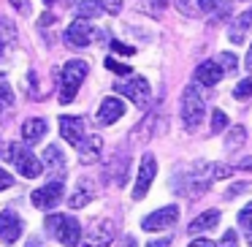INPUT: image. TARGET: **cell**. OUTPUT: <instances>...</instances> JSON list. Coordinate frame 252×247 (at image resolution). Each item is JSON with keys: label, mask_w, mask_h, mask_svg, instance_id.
I'll use <instances>...</instances> for the list:
<instances>
[{"label": "cell", "mask_w": 252, "mask_h": 247, "mask_svg": "<svg viewBox=\"0 0 252 247\" xmlns=\"http://www.w3.org/2000/svg\"><path fill=\"white\" fill-rule=\"evenodd\" d=\"M90 73V66L84 60H68L63 66V73H60V104H71L76 98L82 82L87 79Z\"/></svg>", "instance_id": "cell-1"}, {"label": "cell", "mask_w": 252, "mask_h": 247, "mask_svg": "<svg viewBox=\"0 0 252 247\" xmlns=\"http://www.w3.org/2000/svg\"><path fill=\"white\" fill-rule=\"evenodd\" d=\"M212 166H214V163H203V160H198V163L190 169V174H179V182H176V187H179L185 196L198 198L201 193L209 190V185H212V179H214Z\"/></svg>", "instance_id": "cell-2"}, {"label": "cell", "mask_w": 252, "mask_h": 247, "mask_svg": "<svg viewBox=\"0 0 252 247\" xmlns=\"http://www.w3.org/2000/svg\"><path fill=\"white\" fill-rule=\"evenodd\" d=\"M46 231L65 247H76L79 239H82V225L71 214H49L46 217Z\"/></svg>", "instance_id": "cell-3"}, {"label": "cell", "mask_w": 252, "mask_h": 247, "mask_svg": "<svg viewBox=\"0 0 252 247\" xmlns=\"http://www.w3.org/2000/svg\"><path fill=\"white\" fill-rule=\"evenodd\" d=\"M0 155H3V158H8L14 166H17V171H19V174L30 176V179H33V176H38L41 171H44V163H41V160L35 158V155L30 152L28 147H22L19 141H14V144H6Z\"/></svg>", "instance_id": "cell-4"}, {"label": "cell", "mask_w": 252, "mask_h": 247, "mask_svg": "<svg viewBox=\"0 0 252 247\" xmlns=\"http://www.w3.org/2000/svg\"><path fill=\"white\" fill-rule=\"evenodd\" d=\"M206 117V104H203V95L195 87H185L182 93V122H185L187 131H195L198 125Z\"/></svg>", "instance_id": "cell-5"}, {"label": "cell", "mask_w": 252, "mask_h": 247, "mask_svg": "<svg viewBox=\"0 0 252 247\" xmlns=\"http://www.w3.org/2000/svg\"><path fill=\"white\" fill-rule=\"evenodd\" d=\"M114 90L125 98H130V104H136L138 109H147L149 98H152V90H149V82L144 76H130L127 82H117Z\"/></svg>", "instance_id": "cell-6"}, {"label": "cell", "mask_w": 252, "mask_h": 247, "mask_svg": "<svg viewBox=\"0 0 252 247\" xmlns=\"http://www.w3.org/2000/svg\"><path fill=\"white\" fill-rule=\"evenodd\" d=\"M155 174H158V160H155L152 152H147L141 158V166H138V179H136V187H133V198L141 201L147 196V190L152 187L155 182Z\"/></svg>", "instance_id": "cell-7"}, {"label": "cell", "mask_w": 252, "mask_h": 247, "mask_svg": "<svg viewBox=\"0 0 252 247\" xmlns=\"http://www.w3.org/2000/svg\"><path fill=\"white\" fill-rule=\"evenodd\" d=\"M63 193H65L63 179L46 182L44 187H38V190L33 193V207L35 209H52V207H57V204L63 201Z\"/></svg>", "instance_id": "cell-8"}, {"label": "cell", "mask_w": 252, "mask_h": 247, "mask_svg": "<svg viewBox=\"0 0 252 247\" xmlns=\"http://www.w3.org/2000/svg\"><path fill=\"white\" fill-rule=\"evenodd\" d=\"M176 220H179V207H163V209H155L152 214H147V217L141 220V228L144 231H165L171 228V225H176Z\"/></svg>", "instance_id": "cell-9"}, {"label": "cell", "mask_w": 252, "mask_h": 247, "mask_svg": "<svg viewBox=\"0 0 252 247\" xmlns=\"http://www.w3.org/2000/svg\"><path fill=\"white\" fill-rule=\"evenodd\" d=\"M114 234H117V225L111 223L109 217H100L98 223L90 228L87 239H84L82 247H109L114 242Z\"/></svg>", "instance_id": "cell-10"}, {"label": "cell", "mask_w": 252, "mask_h": 247, "mask_svg": "<svg viewBox=\"0 0 252 247\" xmlns=\"http://www.w3.org/2000/svg\"><path fill=\"white\" fill-rule=\"evenodd\" d=\"M22 228H25V223L17 212H11V209L0 212V239L6 242V245H14L22 236Z\"/></svg>", "instance_id": "cell-11"}, {"label": "cell", "mask_w": 252, "mask_h": 247, "mask_svg": "<svg viewBox=\"0 0 252 247\" xmlns=\"http://www.w3.org/2000/svg\"><path fill=\"white\" fill-rule=\"evenodd\" d=\"M93 38H95V28L87 19H76V22H71L65 28V41L71 46H87L93 44Z\"/></svg>", "instance_id": "cell-12"}, {"label": "cell", "mask_w": 252, "mask_h": 247, "mask_svg": "<svg viewBox=\"0 0 252 247\" xmlns=\"http://www.w3.org/2000/svg\"><path fill=\"white\" fill-rule=\"evenodd\" d=\"M60 133L71 147H79L84 139V120L82 117H60Z\"/></svg>", "instance_id": "cell-13"}, {"label": "cell", "mask_w": 252, "mask_h": 247, "mask_svg": "<svg viewBox=\"0 0 252 247\" xmlns=\"http://www.w3.org/2000/svg\"><path fill=\"white\" fill-rule=\"evenodd\" d=\"M122 114H125V104L114 95H109V98H103V104L98 109V125H114Z\"/></svg>", "instance_id": "cell-14"}, {"label": "cell", "mask_w": 252, "mask_h": 247, "mask_svg": "<svg viewBox=\"0 0 252 247\" xmlns=\"http://www.w3.org/2000/svg\"><path fill=\"white\" fill-rule=\"evenodd\" d=\"M222 76H225V71L214 60H206V63H201V66L195 68V82L203 84V87H214Z\"/></svg>", "instance_id": "cell-15"}, {"label": "cell", "mask_w": 252, "mask_h": 247, "mask_svg": "<svg viewBox=\"0 0 252 247\" xmlns=\"http://www.w3.org/2000/svg\"><path fill=\"white\" fill-rule=\"evenodd\" d=\"M46 131H49V125H46L44 117H30V120L22 122V139H25V144H38L41 139L46 136Z\"/></svg>", "instance_id": "cell-16"}, {"label": "cell", "mask_w": 252, "mask_h": 247, "mask_svg": "<svg viewBox=\"0 0 252 247\" xmlns=\"http://www.w3.org/2000/svg\"><path fill=\"white\" fill-rule=\"evenodd\" d=\"M79 158H82V163H95V160L100 158V149H103V139L100 136H84L82 144H79Z\"/></svg>", "instance_id": "cell-17"}, {"label": "cell", "mask_w": 252, "mask_h": 247, "mask_svg": "<svg viewBox=\"0 0 252 247\" xmlns=\"http://www.w3.org/2000/svg\"><path fill=\"white\" fill-rule=\"evenodd\" d=\"M247 30H252V8H247V11H241L239 17H236V22L230 25L228 38L233 41V44H241L244 35H247Z\"/></svg>", "instance_id": "cell-18"}, {"label": "cell", "mask_w": 252, "mask_h": 247, "mask_svg": "<svg viewBox=\"0 0 252 247\" xmlns=\"http://www.w3.org/2000/svg\"><path fill=\"white\" fill-rule=\"evenodd\" d=\"M220 217H222V214H220V209H206V212H201V214H198V217L190 223V234H201V231L217 225Z\"/></svg>", "instance_id": "cell-19"}, {"label": "cell", "mask_w": 252, "mask_h": 247, "mask_svg": "<svg viewBox=\"0 0 252 247\" xmlns=\"http://www.w3.org/2000/svg\"><path fill=\"white\" fill-rule=\"evenodd\" d=\"M44 169H52V171H65V158L60 155V149L52 144V147H46L44 152Z\"/></svg>", "instance_id": "cell-20"}, {"label": "cell", "mask_w": 252, "mask_h": 247, "mask_svg": "<svg viewBox=\"0 0 252 247\" xmlns=\"http://www.w3.org/2000/svg\"><path fill=\"white\" fill-rule=\"evenodd\" d=\"M90 198H93V185H90V182H82V185L76 187V193L68 198V204H71L73 209H79V207H84Z\"/></svg>", "instance_id": "cell-21"}, {"label": "cell", "mask_w": 252, "mask_h": 247, "mask_svg": "<svg viewBox=\"0 0 252 247\" xmlns=\"http://www.w3.org/2000/svg\"><path fill=\"white\" fill-rule=\"evenodd\" d=\"M239 225H241V231H244L247 245L252 247V201H250V204H247V207L239 212Z\"/></svg>", "instance_id": "cell-22"}, {"label": "cell", "mask_w": 252, "mask_h": 247, "mask_svg": "<svg viewBox=\"0 0 252 247\" xmlns=\"http://www.w3.org/2000/svg\"><path fill=\"white\" fill-rule=\"evenodd\" d=\"M76 11H79V17H82V19H93V17H100L103 8H100L98 0H82Z\"/></svg>", "instance_id": "cell-23"}, {"label": "cell", "mask_w": 252, "mask_h": 247, "mask_svg": "<svg viewBox=\"0 0 252 247\" xmlns=\"http://www.w3.org/2000/svg\"><path fill=\"white\" fill-rule=\"evenodd\" d=\"M214 63H217V66L222 68L225 73H233L236 68H239V60H236V55H233V52H220V55L214 57Z\"/></svg>", "instance_id": "cell-24"}, {"label": "cell", "mask_w": 252, "mask_h": 247, "mask_svg": "<svg viewBox=\"0 0 252 247\" xmlns=\"http://www.w3.org/2000/svg\"><path fill=\"white\" fill-rule=\"evenodd\" d=\"M14 106V90L8 87L6 82H3V79H0V117L6 114L8 109H11Z\"/></svg>", "instance_id": "cell-25"}, {"label": "cell", "mask_w": 252, "mask_h": 247, "mask_svg": "<svg viewBox=\"0 0 252 247\" xmlns=\"http://www.w3.org/2000/svg\"><path fill=\"white\" fill-rule=\"evenodd\" d=\"M233 98H236V101H247V98H252V76L241 79V82L236 84V87H233Z\"/></svg>", "instance_id": "cell-26"}, {"label": "cell", "mask_w": 252, "mask_h": 247, "mask_svg": "<svg viewBox=\"0 0 252 247\" xmlns=\"http://www.w3.org/2000/svg\"><path fill=\"white\" fill-rule=\"evenodd\" d=\"M0 41L6 44V41H17V28H14L11 19L0 17Z\"/></svg>", "instance_id": "cell-27"}, {"label": "cell", "mask_w": 252, "mask_h": 247, "mask_svg": "<svg viewBox=\"0 0 252 247\" xmlns=\"http://www.w3.org/2000/svg\"><path fill=\"white\" fill-rule=\"evenodd\" d=\"M244 139H247V131L241 125H236L233 131L228 133V141H225V147L228 149H236V147H241V144H244Z\"/></svg>", "instance_id": "cell-28"}, {"label": "cell", "mask_w": 252, "mask_h": 247, "mask_svg": "<svg viewBox=\"0 0 252 247\" xmlns=\"http://www.w3.org/2000/svg\"><path fill=\"white\" fill-rule=\"evenodd\" d=\"M198 6H201L203 11H228L230 0H201Z\"/></svg>", "instance_id": "cell-29"}, {"label": "cell", "mask_w": 252, "mask_h": 247, "mask_svg": "<svg viewBox=\"0 0 252 247\" xmlns=\"http://www.w3.org/2000/svg\"><path fill=\"white\" fill-rule=\"evenodd\" d=\"M225 128H228V114H225V111H220V109H214V114H212V131L220 133V131H225Z\"/></svg>", "instance_id": "cell-30"}, {"label": "cell", "mask_w": 252, "mask_h": 247, "mask_svg": "<svg viewBox=\"0 0 252 247\" xmlns=\"http://www.w3.org/2000/svg\"><path fill=\"white\" fill-rule=\"evenodd\" d=\"M106 68H109V71H114V73H120V76H130V68L127 66H122V63H117L114 57H106Z\"/></svg>", "instance_id": "cell-31"}, {"label": "cell", "mask_w": 252, "mask_h": 247, "mask_svg": "<svg viewBox=\"0 0 252 247\" xmlns=\"http://www.w3.org/2000/svg\"><path fill=\"white\" fill-rule=\"evenodd\" d=\"M98 3H100V8L109 11V14H120L122 11V0H98Z\"/></svg>", "instance_id": "cell-32"}, {"label": "cell", "mask_w": 252, "mask_h": 247, "mask_svg": "<svg viewBox=\"0 0 252 247\" xmlns=\"http://www.w3.org/2000/svg\"><path fill=\"white\" fill-rule=\"evenodd\" d=\"M111 49H114L117 55H125V57L136 55V49H133V46H127V44H122V41H111Z\"/></svg>", "instance_id": "cell-33"}, {"label": "cell", "mask_w": 252, "mask_h": 247, "mask_svg": "<svg viewBox=\"0 0 252 247\" xmlns=\"http://www.w3.org/2000/svg\"><path fill=\"white\" fill-rule=\"evenodd\" d=\"M250 182H239V185H233V187H228V193H225V198H236L239 193H244V190H250Z\"/></svg>", "instance_id": "cell-34"}, {"label": "cell", "mask_w": 252, "mask_h": 247, "mask_svg": "<svg viewBox=\"0 0 252 247\" xmlns=\"http://www.w3.org/2000/svg\"><path fill=\"white\" fill-rule=\"evenodd\" d=\"M174 8H179V11L185 14V17H190L195 6H192V0H174Z\"/></svg>", "instance_id": "cell-35"}, {"label": "cell", "mask_w": 252, "mask_h": 247, "mask_svg": "<svg viewBox=\"0 0 252 247\" xmlns=\"http://www.w3.org/2000/svg\"><path fill=\"white\" fill-rule=\"evenodd\" d=\"M8 187H14V176L6 169H0V190H8Z\"/></svg>", "instance_id": "cell-36"}, {"label": "cell", "mask_w": 252, "mask_h": 247, "mask_svg": "<svg viewBox=\"0 0 252 247\" xmlns=\"http://www.w3.org/2000/svg\"><path fill=\"white\" fill-rule=\"evenodd\" d=\"M190 247H217V245H214L212 239H192Z\"/></svg>", "instance_id": "cell-37"}, {"label": "cell", "mask_w": 252, "mask_h": 247, "mask_svg": "<svg viewBox=\"0 0 252 247\" xmlns=\"http://www.w3.org/2000/svg\"><path fill=\"white\" fill-rule=\"evenodd\" d=\"M147 247H171V239H152Z\"/></svg>", "instance_id": "cell-38"}, {"label": "cell", "mask_w": 252, "mask_h": 247, "mask_svg": "<svg viewBox=\"0 0 252 247\" xmlns=\"http://www.w3.org/2000/svg\"><path fill=\"white\" fill-rule=\"evenodd\" d=\"M233 242H236V234H233V231H228V234L222 236V245L225 247H233Z\"/></svg>", "instance_id": "cell-39"}, {"label": "cell", "mask_w": 252, "mask_h": 247, "mask_svg": "<svg viewBox=\"0 0 252 247\" xmlns=\"http://www.w3.org/2000/svg\"><path fill=\"white\" fill-rule=\"evenodd\" d=\"M11 3H14V6H17L22 14H28V8H30V3H28V0H11Z\"/></svg>", "instance_id": "cell-40"}, {"label": "cell", "mask_w": 252, "mask_h": 247, "mask_svg": "<svg viewBox=\"0 0 252 247\" xmlns=\"http://www.w3.org/2000/svg\"><path fill=\"white\" fill-rule=\"evenodd\" d=\"M55 22V17H52V14H44V17L38 19V28H46V25H52Z\"/></svg>", "instance_id": "cell-41"}, {"label": "cell", "mask_w": 252, "mask_h": 247, "mask_svg": "<svg viewBox=\"0 0 252 247\" xmlns=\"http://www.w3.org/2000/svg\"><path fill=\"white\" fill-rule=\"evenodd\" d=\"M149 6H155V8H165V6H168V0H149Z\"/></svg>", "instance_id": "cell-42"}, {"label": "cell", "mask_w": 252, "mask_h": 247, "mask_svg": "<svg viewBox=\"0 0 252 247\" xmlns=\"http://www.w3.org/2000/svg\"><path fill=\"white\" fill-rule=\"evenodd\" d=\"M239 169H250V171H252V158H244V160H239Z\"/></svg>", "instance_id": "cell-43"}, {"label": "cell", "mask_w": 252, "mask_h": 247, "mask_svg": "<svg viewBox=\"0 0 252 247\" xmlns=\"http://www.w3.org/2000/svg\"><path fill=\"white\" fill-rule=\"evenodd\" d=\"M247 71H252V46H250V52H247Z\"/></svg>", "instance_id": "cell-44"}, {"label": "cell", "mask_w": 252, "mask_h": 247, "mask_svg": "<svg viewBox=\"0 0 252 247\" xmlns=\"http://www.w3.org/2000/svg\"><path fill=\"white\" fill-rule=\"evenodd\" d=\"M122 247H136V239H133V236H127L125 245H122Z\"/></svg>", "instance_id": "cell-45"}, {"label": "cell", "mask_w": 252, "mask_h": 247, "mask_svg": "<svg viewBox=\"0 0 252 247\" xmlns=\"http://www.w3.org/2000/svg\"><path fill=\"white\" fill-rule=\"evenodd\" d=\"M28 247H44V242H38V239H30V242H28Z\"/></svg>", "instance_id": "cell-46"}, {"label": "cell", "mask_w": 252, "mask_h": 247, "mask_svg": "<svg viewBox=\"0 0 252 247\" xmlns=\"http://www.w3.org/2000/svg\"><path fill=\"white\" fill-rule=\"evenodd\" d=\"M44 3H46V6H52V3H55V0H44Z\"/></svg>", "instance_id": "cell-47"}, {"label": "cell", "mask_w": 252, "mask_h": 247, "mask_svg": "<svg viewBox=\"0 0 252 247\" xmlns=\"http://www.w3.org/2000/svg\"><path fill=\"white\" fill-rule=\"evenodd\" d=\"M0 52H3V41H0Z\"/></svg>", "instance_id": "cell-48"}]
</instances>
